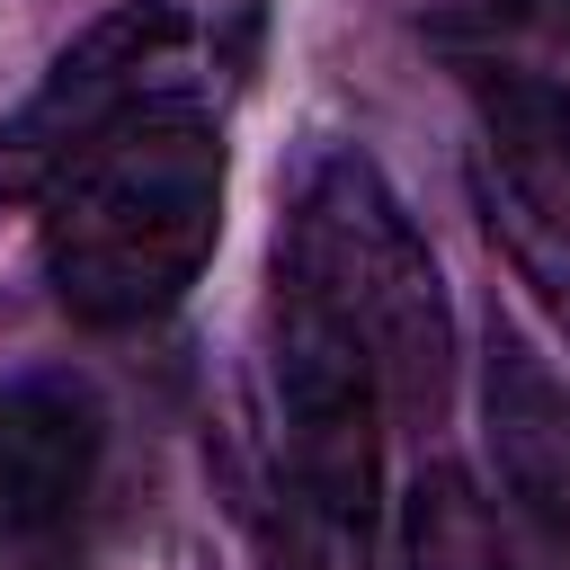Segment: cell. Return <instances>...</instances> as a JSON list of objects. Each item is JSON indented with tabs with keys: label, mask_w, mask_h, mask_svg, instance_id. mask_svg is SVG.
Segmentation results:
<instances>
[{
	"label": "cell",
	"mask_w": 570,
	"mask_h": 570,
	"mask_svg": "<svg viewBox=\"0 0 570 570\" xmlns=\"http://www.w3.org/2000/svg\"><path fill=\"white\" fill-rule=\"evenodd\" d=\"M267 0H125L107 9L80 45L53 53L36 98L0 134V196H36L71 151L125 125H169V116H232V98L258 71Z\"/></svg>",
	"instance_id": "3"
},
{
	"label": "cell",
	"mask_w": 570,
	"mask_h": 570,
	"mask_svg": "<svg viewBox=\"0 0 570 570\" xmlns=\"http://www.w3.org/2000/svg\"><path fill=\"white\" fill-rule=\"evenodd\" d=\"M98 481V410L71 383L0 374V570H71Z\"/></svg>",
	"instance_id": "5"
},
{
	"label": "cell",
	"mask_w": 570,
	"mask_h": 570,
	"mask_svg": "<svg viewBox=\"0 0 570 570\" xmlns=\"http://www.w3.org/2000/svg\"><path fill=\"white\" fill-rule=\"evenodd\" d=\"M392 383L374 347L303 285L267 276L258 312V445L294 570H374Z\"/></svg>",
	"instance_id": "2"
},
{
	"label": "cell",
	"mask_w": 570,
	"mask_h": 570,
	"mask_svg": "<svg viewBox=\"0 0 570 570\" xmlns=\"http://www.w3.org/2000/svg\"><path fill=\"white\" fill-rule=\"evenodd\" d=\"M499 134H508V142H525V151L570 187V89L508 80V89H499Z\"/></svg>",
	"instance_id": "7"
},
{
	"label": "cell",
	"mask_w": 570,
	"mask_h": 570,
	"mask_svg": "<svg viewBox=\"0 0 570 570\" xmlns=\"http://www.w3.org/2000/svg\"><path fill=\"white\" fill-rule=\"evenodd\" d=\"M276 267L303 276L383 365L392 410H436L454 374V312L436 258L365 151H321L276 232Z\"/></svg>",
	"instance_id": "4"
},
{
	"label": "cell",
	"mask_w": 570,
	"mask_h": 570,
	"mask_svg": "<svg viewBox=\"0 0 570 570\" xmlns=\"http://www.w3.org/2000/svg\"><path fill=\"white\" fill-rule=\"evenodd\" d=\"M45 285L89 330L160 321L214 258L223 232V125L169 116L71 151L36 196Z\"/></svg>",
	"instance_id": "1"
},
{
	"label": "cell",
	"mask_w": 570,
	"mask_h": 570,
	"mask_svg": "<svg viewBox=\"0 0 570 570\" xmlns=\"http://www.w3.org/2000/svg\"><path fill=\"white\" fill-rule=\"evenodd\" d=\"M552 9H561V18H570V0H552Z\"/></svg>",
	"instance_id": "8"
},
{
	"label": "cell",
	"mask_w": 570,
	"mask_h": 570,
	"mask_svg": "<svg viewBox=\"0 0 570 570\" xmlns=\"http://www.w3.org/2000/svg\"><path fill=\"white\" fill-rule=\"evenodd\" d=\"M401 570H517L508 543H499V517L490 499L463 481V472H419L410 499H401Z\"/></svg>",
	"instance_id": "6"
}]
</instances>
